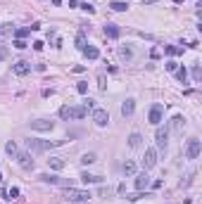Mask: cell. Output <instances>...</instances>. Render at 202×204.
Wrapping results in <instances>:
<instances>
[{
  "instance_id": "cell-1",
  "label": "cell",
  "mask_w": 202,
  "mask_h": 204,
  "mask_svg": "<svg viewBox=\"0 0 202 204\" xmlns=\"http://www.w3.org/2000/svg\"><path fill=\"white\" fill-rule=\"evenodd\" d=\"M64 140H26V147L29 152H45V150H52V147H57V145H62Z\"/></svg>"
},
{
  "instance_id": "cell-2",
  "label": "cell",
  "mask_w": 202,
  "mask_h": 204,
  "mask_svg": "<svg viewBox=\"0 0 202 204\" xmlns=\"http://www.w3.org/2000/svg\"><path fill=\"white\" fill-rule=\"evenodd\" d=\"M64 197L69 202H88L91 199V192L88 190H79V187H64Z\"/></svg>"
},
{
  "instance_id": "cell-3",
  "label": "cell",
  "mask_w": 202,
  "mask_h": 204,
  "mask_svg": "<svg viewBox=\"0 0 202 204\" xmlns=\"http://www.w3.org/2000/svg\"><path fill=\"white\" fill-rule=\"evenodd\" d=\"M88 114V109L86 107H69V105H64L62 109H60V116L62 119H83V116Z\"/></svg>"
},
{
  "instance_id": "cell-4",
  "label": "cell",
  "mask_w": 202,
  "mask_h": 204,
  "mask_svg": "<svg viewBox=\"0 0 202 204\" xmlns=\"http://www.w3.org/2000/svg\"><path fill=\"white\" fill-rule=\"evenodd\" d=\"M41 180L43 183H50V185H60V187H72V178H60V176H50V173H41Z\"/></svg>"
},
{
  "instance_id": "cell-5",
  "label": "cell",
  "mask_w": 202,
  "mask_h": 204,
  "mask_svg": "<svg viewBox=\"0 0 202 204\" xmlns=\"http://www.w3.org/2000/svg\"><path fill=\"white\" fill-rule=\"evenodd\" d=\"M202 152V142L197 140V138H190V140L185 142V157L188 159H197Z\"/></svg>"
},
{
  "instance_id": "cell-6",
  "label": "cell",
  "mask_w": 202,
  "mask_h": 204,
  "mask_svg": "<svg viewBox=\"0 0 202 204\" xmlns=\"http://www.w3.org/2000/svg\"><path fill=\"white\" fill-rule=\"evenodd\" d=\"M162 119H164V105L155 102V105L150 107V124H152V126H159V124H162Z\"/></svg>"
},
{
  "instance_id": "cell-7",
  "label": "cell",
  "mask_w": 202,
  "mask_h": 204,
  "mask_svg": "<svg viewBox=\"0 0 202 204\" xmlns=\"http://www.w3.org/2000/svg\"><path fill=\"white\" fill-rule=\"evenodd\" d=\"M157 164V150H152V147H150V150H145V157H143V169H152V166H155Z\"/></svg>"
},
{
  "instance_id": "cell-8",
  "label": "cell",
  "mask_w": 202,
  "mask_h": 204,
  "mask_svg": "<svg viewBox=\"0 0 202 204\" xmlns=\"http://www.w3.org/2000/svg\"><path fill=\"white\" fill-rule=\"evenodd\" d=\"M17 161H19V166H21V169H26V171L33 169V159H31V154H29V152H17Z\"/></svg>"
},
{
  "instance_id": "cell-9",
  "label": "cell",
  "mask_w": 202,
  "mask_h": 204,
  "mask_svg": "<svg viewBox=\"0 0 202 204\" xmlns=\"http://www.w3.org/2000/svg\"><path fill=\"white\" fill-rule=\"evenodd\" d=\"M93 121L98 126H107L110 124V114H107L105 109H93Z\"/></svg>"
},
{
  "instance_id": "cell-10",
  "label": "cell",
  "mask_w": 202,
  "mask_h": 204,
  "mask_svg": "<svg viewBox=\"0 0 202 204\" xmlns=\"http://www.w3.org/2000/svg\"><path fill=\"white\" fill-rule=\"evenodd\" d=\"M31 128L33 131H52L55 124L52 121H45V119H38V121H31Z\"/></svg>"
},
{
  "instance_id": "cell-11",
  "label": "cell",
  "mask_w": 202,
  "mask_h": 204,
  "mask_svg": "<svg viewBox=\"0 0 202 204\" xmlns=\"http://www.w3.org/2000/svg\"><path fill=\"white\" fill-rule=\"evenodd\" d=\"M12 71H14L17 76H26L29 71H31V64L21 60V62H17V64H14V67H12Z\"/></svg>"
},
{
  "instance_id": "cell-12",
  "label": "cell",
  "mask_w": 202,
  "mask_h": 204,
  "mask_svg": "<svg viewBox=\"0 0 202 204\" xmlns=\"http://www.w3.org/2000/svg\"><path fill=\"white\" fill-rule=\"evenodd\" d=\"M166 138H169L166 128H157V147L159 150H166Z\"/></svg>"
},
{
  "instance_id": "cell-13",
  "label": "cell",
  "mask_w": 202,
  "mask_h": 204,
  "mask_svg": "<svg viewBox=\"0 0 202 204\" xmlns=\"http://www.w3.org/2000/svg\"><path fill=\"white\" fill-rule=\"evenodd\" d=\"M105 36H107V38H119L121 29L117 26V24H107V26H105Z\"/></svg>"
},
{
  "instance_id": "cell-14",
  "label": "cell",
  "mask_w": 202,
  "mask_h": 204,
  "mask_svg": "<svg viewBox=\"0 0 202 204\" xmlns=\"http://www.w3.org/2000/svg\"><path fill=\"white\" fill-rule=\"evenodd\" d=\"M183 126H185V119H183V116H174V119H171V131H174V133H181V131H183Z\"/></svg>"
},
{
  "instance_id": "cell-15",
  "label": "cell",
  "mask_w": 202,
  "mask_h": 204,
  "mask_svg": "<svg viewBox=\"0 0 202 204\" xmlns=\"http://www.w3.org/2000/svg\"><path fill=\"white\" fill-rule=\"evenodd\" d=\"M133 109H136V102H133V100L121 102V116H131V114H133Z\"/></svg>"
},
{
  "instance_id": "cell-16",
  "label": "cell",
  "mask_w": 202,
  "mask_h": 204,
  "mask_svg": "<svg viewBox=\"0 0 202 204\" xmlns=\"http://www.w3.org/2000/svg\"><path fill=\"white\" fill-rule=\"evenodd\" d=\"M83 55H86L88 60H98V57H100V50H98L95 45H86V48H83Z\"/></svg>"
},
{
  "instance_id": "cell-17",
  "label": "cell",
  "mask_w": 202,
  "mask_h": 204,
  "mask_svg": "<svg viewBox=\"0 0 202 204\" xmlns=\"http://www.w3.org/2000/svg\"><path fill=\"white\" fill-rule=\"evenodd\" d=\"M147 185H150V178H147L145 173H140V176L136 178V190H145Z\"/></svg>"
},
{
  "instance_id": "cell-18",
  "label": "cell",
  "mask_w": 202,
  "mask_h": 204,
  "mask_svg": "<svg viewBox=\"0 0 202 204\" xmlns=\"http://www.w3.org/2000/svg\"><path fill=\"white\" fill-rule=\"evenodd\" d=\"M129 145L131 147H140V145H143V135L140 133H131L129 135Z\"/></svg>"
},
{
  "instance_id": "cell-19",
  "label": "cell",
  "mask_w": 202,
  "mask_h": 204,
  "mask_svg": "<svg viewBox=\"0 0 202 204\" xmlns=\"http://www.w3.org/2000/svg\"><path fill=\"white\" fill-rule=\"evenodd\" d=\"M48 164H50V169H64V159L62 157H52V159H48Z\"/></svg>"
},
{
  "instance_id": "cell-20",
  "label": "cell",
  "mask_w": 202,
  "mask_h": 204,
  "mask_svg": "<svg viewBox=\"0 0 202 204\" xmlns=\"http://www.w3.org/2000/svg\"><path fill=\"white\" fill-rule=\"evenodd\" d=\"M81 180L88 185V183H102V178L100 176H93V173H81Z\"/></svg>"
},
{
  "instance_id": "cell-21",
  "label": "cell",
  "mask_w": 202,
  "mask_h": 204,
  "mask_svg": "<svg viewBox=\"0 0 202 204\" xmlns=\"http://www.w3.org/2000/svg\"><path fill=\"white\" fill-rule=\"evenodd\" d=\"M131 57H133L131 48H119V60H121V62H129Z\"/></svg>"
},
{
  "instance_id": "cell-22",
  "label": "cell",
  "mask_w": 202,
  "mask_h": 204,
  "mask_svg": "<svg viewBox=\"0 0 202 204\" xmlns=\"http://www.w3.org/2000/svg\"><path fill=\"white\" fill-rule=\"evenodd\" d=\"M110 7L114 10V12H124V10H129V5L121 2V0H114V2H110Z\"/></svg>"
},
{
  "instance_id": "cell-23",
  "label": "cell",
  "mask_w": 202,
  "mask_h": 204,
  "mask_svg": "<svg viewBox=\"0 0 202 204\" xmlns=\"http://www.w3.org/2000/svg\"><path fill=\"white\" fill-rule=\"evenodd\" d=\"M193 81H195V83H200V81H202V67H200V64H193Z\"/></svg>"
},
{
  "instance_id": "cell-24",
  "label": "cell",
  "mask_w": 202,
  "mask_h": 204,
  "mask_svg": "<svg viewBox=\"0 0 202 204\" xmlns=\"http://www.w3.org/2000/svg\"><path fill=\"white\" fill-rule=\"evenodd\" d=\"M164 52L166 55H181L183 48H176V45H164Z\"/></svg>"
},
{
  "instance_id": "cell-25",
  "label": "cell",
  "mask_w": 202,
  "mask_h": 204,
  "mask_svg": "<svg viewBox=\"0 0 202 204\" xmlns=\"http://www.w3.org/2000/svg\"><path fill=\"white\" fill-rule=\"evenodd\" d=\"M5 150H7V154L10 157H14V159H17V145H14V142H7V145H5Z\"/></svg>"
},
{
  "instance_id": "cell-26",
  "label": "cell",
  "mask_w": 202,
  "mask_h": 204,
  "mask_svg": "<svg viewBox=\"0 0 202 204\" xmlns=\"http://www.w3.org/2000/svg\"><path fill=\"white\" fill-rule=\"evenodd\" d=\"M124 173H126V176H133V173H136V164H133V161H126V164H124Z\"/></svg>"
},
{
  "instance_id": "cell-27",
  "label": "cell",
  "mask_w": 202,
  "mask_h": 204,
  "mask_svg": "<svg viewBox=\"0 0 202 204\" xmlns=\"http://www.w3.org/2000/svg\"><path fill=\"white\" fill-rule=\"evenodd\" d=\"M176 76H178L181 83H188V71H185L183 67H181V69H176Z\"/></svg>"
},
{
  "instance_id": "cell-28",
  "label": "cell",
  "mask_w": 202,
  "mask_h": 204,
  "mask_svg": "<svg viewBox=\"0 0 202 204\" xmlns=\"http://www.w3.org/2000/svg\"><path fill=\"white\" fill-rule=\"evenodd\" d=\"M76 48H79L81 52H83V48H86V36H83V31H81L79 36H76Z\"/></svg>"
},
{
  "instance_id": "cell-29",
  "label": "cell",
  "mask_w": 202,
  "mask_h": 204,
  "mask_svg": "<svg viewBox=\"0 0 202 204\" xmlns=\"http://www.w3.org/2000/svg\"><path fill=\"white\" fill-rule=\"evenodd\" d=\"M93 161H95V154H93V152H86L81 157V164H93Z\"/></svg>"
},
{
  "instance_id": "cell-30",
  "label": "cell",
  "mask_w": 202,
  "mask_h": 204,
  "mask_svg": "<svg viewBox=\"0 0 202 204\" xmlns=\"http://www.w3.org/2000/svg\"><path fill=\"white\" fill-rule=\"evenodd\" d=\"M76 90H79V93H81V95H86V93H88V83H76Z\"/></svg>"
},
{
  "instance_id": "cell-31",
  "label": "cell",
  "mask_w": 202,
  "mask_h": 204,
  "mask_svg": "<svg viewBox=\"0 0 202 204\" xmlns=\"http://www.w3.org/2000/svg\"><path fill=\"white\" fill-rule=\"evenodd\" d=\"M29 33H31V26H24V29L17 31V38H24V36H29Z\"/></svg>"
},
{
  "instance_id": "cell-32",
  "label": "cell",
  "mask_w": 202,
  "mask_h": 204,
  "mask_svg": "<svg viewBox=\"0 0 202 204\" xmlns=\"http://www.w3.org/2000/svg\"><path fill=\"white\" fill-rule=\"evenodd\" d=\"M7 199H17V197H19V187H10V192H7Z\"/></svg>"
},
{
  "instance_id": "cell-33",
  "label": "cell",
  "mask_w": 202,
  "mask_h": 204,
  "mask_svg": "<svg viewBox=\"0 0 202 204\" xmlns=\"http://www.w3.org/2000/svg\"><path fill=\"white\" fill-rule=\"evenodd\" d=\"M14 48H17V50H24V48H26V43H24V38H17V40H14Z\"/></svg>"
},
{
  "instance_id": "cell-34",
  "label": "cell",
  "mask_w": 202,
  "mask_h": 204,
  "mask_svg": "<svg viewBox=\"0 0 202 204\" xmlns=\"http://www.w3.org/2000/svg\"><path fill=\"white\" fill-rule=\"evenodd\" d=\"M81 10H83V12H88V14H93V12H95V7H93L91 2H83V5H81Z\"/></svg>"
},
{
  "instance_id": "cell-35",
  "label": "cell",
  "mask_w": 202,
  "mask_h": 204,
  "mask_svg": "<svg viewBox=\"0 0 202 204\" xmlns=\"http://www.w3.org/2000/svg\"><path fill=\"white\" fill-rule=\"evenodd\" d=\"M7 48H5V45H0V62H2V60H5V57H7Z\"/></svg>"
},
{
  "instance_id": "cell-36",
  "label": "cell",
  "mask_w": 202,
  "mask_h": 204,
  "mask_svg": "<svg viewBox=\"0 0 202 204\" xmlns=\"http://www.w3.org/2000/svg\"><path fill=\"white\" fill-rule=\"evenodd\" d=\"M176 69H178V64H176V62H166V71H176Z\"/></svg>"
},
{
  "instance_id": "cell-37",
  "label": "cell",
  "mask_w": 202,
  "mask_h": 204,
  "mask_svg": "<svg viewBox=\"0 0 202 204\" xmlns=\"http://www.w3.org/2000/svg\"><path fill=\"white\" fill-rule=\"evenodd\" d=\"M10 31H12V29H10L7 24H2V26H0V36H5V33H10Z\"/></svg>"
},
{
  "instance_id": "cell-38",
  "label": "cell",
  "mask_w": 202,
  "mask_h": 204,
  "mask_svg": "<svg viewBox=\"0 0 202 204\" xmlns=\"http://www.w3.org/2000/svg\"><path fill=\"white\" fill-rule=\"evenodd\" d=\"M33 50H38V52H41V50H43V40H36V43H33Z\"/></svg>"
},
{
  "instance_id": "cell-39",
  "label": "cell",
  "mask_w": 202,
  "mask_h": 204,
  "mask_svg": "<svg viewBox=\"0 0 202 204\" xmlns=\"http://www.w3.org/2000/svg\"><path fill=\"white\" fill-rule=\"evenodd\" d=\"M83 107H86V109H95V107H93V100H83Z\"/></svg>"
},
{
  "instance_id": "cell-40",
  "label": "cell",
  "mask_w": 202,
  "mask_h": 204,
  "mask_svg": "<svg viewBox=\"0 0 202 204\" xmlns=\"http://www.w3.org/2000/svg\"><path fill=\"white\" fill-rule=\"evenodd\" d=\"M157 0H143V5H155Z\"/></svg>"
},
{
  "instance_id": "cell-41",
  "label": "cell",
  "mask_w": 202,
  "mask_h": 204,
  "mask_svg": "<svg viewBox=\"0 0 202 204\" xmlns=\"http://www.w3.org/2000/svg\"><path fill=\"white\" fill-rule=\"evenodd\" d=\"M52 5H57V7H60V5H62V0H52Z\"/></svg>"
},
{
  "instance_id": "cell-42",
  "label": "cell",
  "mask_w": 202,
  "mask_h": 204,
  "mask_svg": "<svg viewBox=\"0 0 202 204\" xmlns=\"http://www.w3.org/2000/svg\"><path fill=\"white\" fill-rule=\"evenodd\" d=\"M174 2H176V5H181V2H183V0H174Z\"/></svg>"
},
{
  "instance_id": "cell-43",
  "label": "cell",
  "mask_w": 202,
  "mask_h": 204,
  "mask_svg": "<svg viewBox=\"0 0 202 204\" xmlns=\"http://www.w3.org/2000/svg\"><path fill=\"white\" fill-rule=\"evenodd\" d=\"M0 180H2V173H0Z\"/></svg>"
}]
</instances>
